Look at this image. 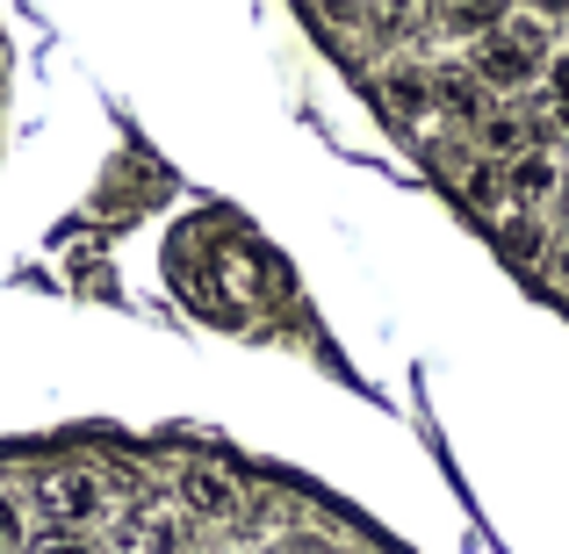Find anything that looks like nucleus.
I'll list each match as a JSON object with an SVG mask.
<instances>
[{
	"label": "nucleus",
	"instance_id": "5",
	"mask_svg": "<svg viewBox=\"0 0 569 554\" xmlns=\"http://www.w3.org/2000/svg\"><path fill=\"white\" fill-rule=\"evenodd\" d=\"M432 109L461 115V123H483V87H476V72L440 66V72H432Z\"/></svg>",
	"mask_w": 569,
	"mask_h": 554
},
{
	"label": "nucleus",
	"instance_id": "4",
	"mask_svg": "<svg viewBox=\"0 0 569 554\" xmlns=\"http://www.w3.org/2000/svg\"><path fill=\"white\" fill-rule=\"evenodd\" d=\"M116 554H181V512L173 504H138L116 518Z\"/></svg>",
	"mask_w": 569,
	"mask_h": 554
},
{
	"label": "nucleus",
	"instance_id": "2",
	"mask_svg": "<svg viewBox=\"0 0 569 554\" xmlns=\"http://www.w3.org/2000/svg\"><path fill=\"white\" fill-rule=\"evenodd\" d=\"M469 72H476V87H483V94H519V87H533L548 72V58H533L527 43H512L505 29H490V37L469 51Z\"/></svg>",
	"mask_w": 569,
	"mask_h": 554
},
{
	"label": "nucleus",
	"instance_id": "10",
	"mask_svg": "<svg viewBox=\"0 0 569 554\" xmlns=\"http://www.w3.org/2000/svg\"><path fill=\"white\" fill-rule=\"evenodd\" d=\"M0 554H29V504L8 483H0Z\"/></svg>",
	"mask_w": 569,
	"mask_h": 554
},
{
	"label": "nucleus",
	"instance_id": "14",
	"mask_svg": "<svg viewBox=\"0 0 569 554\" xmlns=\"http://www.w3.org/2000/svg\"><path fill=\"white\" fill-rule=\"evenodd\" d=\"M29 554H101L87 533H43V541H29Z\"/></svg>",
	"mask_w": 569,
	"mask_h": 554
},
{
	"label": "nucleus",
	"instance_id": "3",
	"mask_svg": "<svg viewBox=\"0 0 569 554\" xmlns=\"http://www.w3.org/2000/svg\"><path fill=\"white\" fill-rule=\"evenodd\" d=\"M173 512L181 518H231L238 512V483L217 469V461H188L181 490H173Z\"/></svg>",
	"mask_w": 569,
	"mask_h": 554
},
{
	"label": "nucleus",
	"instance_id": "9",
	"mask_svg": "<svg viewBox=\"0 0 569 554\" xmlns=\"http://www.w3.org/2000/svg\"><path fill=\"white\" fill-rule=\"evenodd\" d=\"M382 101H389L397 115H426V109H432V80H426V72L389 66V72H382Z\"/></svg>",
	"mask_w": 569,
	"mask_h": 554
},
{
	"label": "nucleus",
	"instance_id": "15",
	"mask_svg": "<svg viewBox=\"0 0 569 554\" xmlns=\"http://www.w3.org/2000/svg\"><path fill=\"white\" fill-rule=\"evenodd\" d=\"M548 266H556V281H569V252H556V260H548Z\"/></svg>",
	"mask_w": 569,
	"mask_h": 554
},
{
	"label": "nucleus",
	"instance_id": "8",
	"mask_svg": "<svg viewBox=\"0 0 569 554\" xmlns=\"http://www.w3.org/2000/svg\"><path fill=\"white\" fill-rule=\"evenodd\" d=\"M498 245H505V260H519V266L548 260V231L533 216H498Z\"/></svg>",
	"mask_w": 569,
	"mask_h": 554
},
{
	"label": "nucleus",
	"instance_id": "16",
	"mask_svg": "<svg viewBox=\"0 0 569 554\" xmlns=\"http://www.w3.org/2000/svg\"><path fill=\"white\" fill-rule=\"evenodd\" d=\"M562 209H569V173H562Z\"/></svg>",
	"mask_w": 569,
	"mask_h": 554
},
{
	"label": "nucleus",
	"instance_id": "13",
	"mask_svg": "<svg viewBox=\"0 0 569 554\" xmlns=\"http://www.w3.org/2000/svg\"><path fill=\"white\" fill-rule=\"evenodd\" d=\"M498 22H505L498 8H455V14H447V29H461V37H490Z\"/></svg>",
	"mask_w": 569,
	"mask_h": 554
},
{
	"label": "nucleus",
	"instance_id": "12",
	"mask_svg": "<svg viewBox=\"0 0 569 554\" xmlns=\"http://www.w3.org/2000/svg\"><path fill=\"white\" fill-rule=\"evenodd\" d=\"M541 80H548V115H556V123H569V51L548 58V72H541Z\"/></svg>",
	"mask_w": 569,
	"mask_h": 554
},
{
	"label": "nucleus",
	"instance_id": "6",
	"mask_svg": "<svg viewBox=\"0 0 569 554\" xmlns=\"http://www.w3.org/2000/svg\"><path fill=\"white\" fill-rule=\"evenodd\" d=\"M562 188V167L548 152H519L512 167H505V194H519V202H541V194Z\"/></svg>",
	"mask_w": 569,
	"mask_h": 554
},
{
	"label": "nucleus",
	"instance_id": "7",
	"mask_svg": "<svg viewBox=\"0 0 569 554\" xmlns=\"http://www.w3.org/2000/svg\"><path fill=\"white\" fill-rule=\"evenodd\" d=\"M476 138H483V152H490V159H519V152H533V130H527V115H512V109H483Z\"/></svg>",
	"mask_w": 569,
	"mask_h": 554
},
{
	"label": "nucleus",
	"instance_id": "1",
	"mask_svg": "<svg viewBox=\"0 0 569 554\" xmlns=\"http://www.w3.org/2000/svg\"><path fill=\"white\" fill-rule=\"evenodd\" d=\"M43 512L58 518V533H87V526H116V483L101 469H80V461H66V469H51L37 483Z\"/></svg>",
	"mask_w": 569,
	"mask_h": 554
},
{
	"label": "nucleus",
	"instance_id": "11",
	"mask_svg": "<svg viewBox=\"0 0 569 554\" xmlns=\"http://www.w3.org/2000/svg\"><path fill=\"white\" fill-rule=\"evenodd\" d=\"M461 194H469L476 209H498V194H505V173H498V167H469V173H461Z\"/></svg>",
	"mask_w": 569,
	"mask_h": 554
}]
</instances>
